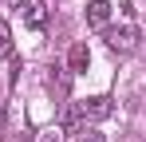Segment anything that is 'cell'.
<instances>
[{"mask_svg": "<svg viewBox=\"0 0 146 142\" xmlns=\"http://www.w3.org/2000/svg\"><path fill=\"white\" fill-rule=\"evenodd\" d=\"M0 130H4V107H0Z\"/></svg>", "mask_w": 146, "mask_h": 142, "instance_id": "cell-10", "label": "cell"}, {"mask_svg": "<svg viewBox=\"0 0 146 142\" xmlns=\"http://www.w3.org/2000/svg\"><path fill=\"white\" fill-rule=\"evenodd\" d=\"M75 142H107V138H103L99 130H87V126H83V130L75 134Z\"/></svg>", "mask_w": 146, "mask_h": 142, "instance_id": "cell-8", "label": "cell"}, {"mask_svg": "<svg viewBox=\"0 0 146 142\" xmlns=\"http://www.w3.org/2000/svg\"><path fill=\"white\" fill-rule=\"evenodd\" d=\"M12 55V28L0 20V59H8Z\"/></svg>", "mask_w": 146, "mask_h": 142, "instance_id": "cell-7", "label": "cell"}, {"mask_svg": "<svg viewBox=\"0 0 146 142\" xmlns=\"http://www.w3.org/2000/svg\"><path fill=\"white\" fill-rule=\"evenodd\" d=\"M75 111H79L83 126H87V122H103V118H111V115H115V103H111L107 95H95V99H83V103H75Z\"/></svg>", "mask_w": 146, "mask_h": 142, "instance_id": "cell-2", "label": "cell"}, {"mask_svg": "<svg viewBox=\"0 0 146 142\" xmlns=\"http://www.w3.org/2000/svg\"><path fill=\"white\" fill-rule=\"evenodd\" d=\"M111 4L107 0H91L87 4V28H95V32H103V28H111Z\"/></svg>", "mask_w": 146, "mask_h": 142, "instance_id": "cell-4", "label": "cell"}, {"mask_svg": "<svg viewBox=\"0 0 146 142\" xmlns=\"http://www.w3.org/2000/svg\"><path fill=\"white\" fill-rule=\"evenodd\" d=\"M20 16L28 28H44L48 24V0H20Z\"/></svg>", "mask_w": 146, "mask_h": 142, "instance_id": "cell-3", "label": "cell"}, {"mask_svg": "<svg viewBox=\"0 0 146 142\" xmlns=\"http://www.w3.org/2000/svg\"><path fill=\"white\" fill-rule=\"evenodd\" d=\"M103 36H107V47L119 51V55H130L138 47V32L130 24H111V28H103Z\"/></svg>", "mask_w": 146, "mask_h": 142, "instance_id": "cell-1", "label": "cell"}, {"mask_svg": "<svg viewBox=\"0 0 146 142\" xmlns=\"http://www.w3.org/2000/svg\"><path fill=\"white\" fill-rule=\"evenodd\" d=\"M59 130H63V134H79V130H83V118H79V111H75V103L63 111V118H59Z\"/></svg>", "mask_w": 146, "mask_h": 142, "instance_id": "cell-6", "label": "cell"}, {"mask_svg": "<svg viewBox=\"0 0 146 142\" xmlns=\"http://www.w3.org/2000/svg\"><path fill=\"white\" fill-rule=\"evenodd\" d=\"M59 134H63V130H48V134H40V142H63Z\"/></svg>", "mask_w": 146, "mask_h": 142, "instance_id": "cell-9", "label": "cell"}, {"mask_svg": "<svg viewBox=\"0 0 146 142\" xmlns=\"http://www.w3.org/2000/svg\"><path fill=\"white\" fill-rule=\"evenodd\" d=\"M87 63H91L87 44H83V40H79V44H71V51H67V71H87Z\"/></svg>", "mask_w": 146, "mask_h": 142, "instance_id": "cell-5", "label": "cell"}]
</instances>
